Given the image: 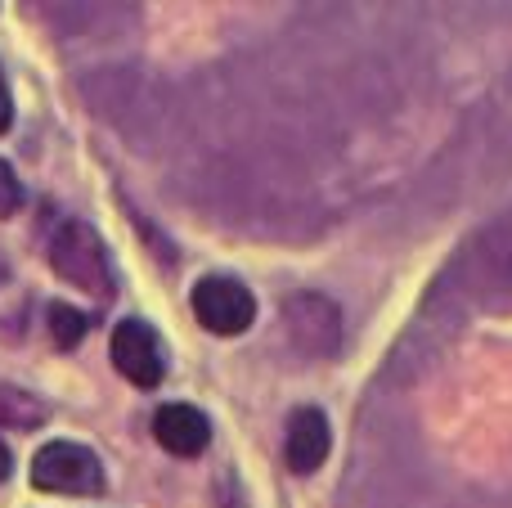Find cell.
I'll return each mask as SVG.
<instances>
[{
    "instance_id": "8fae6325",
    "label": "cell",
    "mask_w": 512,
    "mask_h": 508,
    "mask_svg": "<svg viewBox=\"0 0 512 508\" xmlns=\"http://www.w3.org/2000/svg\"><path fill=\"white\" fill-rule=\"evenodd\" d=\"M9 122H14V99H9V90H5V77H0V135L9 131Z\"/></svg>"
},
{
    "instance_id": "5b68a950",
    "label": "cell",
    "mask_w": 512,
    "mask_h": 508,
    "mask_svg": "<svg viewBox=\"0 0 512 508\" xmlns=\"http://www.w3.org/2000/svg\"><path fill=\"white\" fill-rule=\"evenodd\" d=\"M333 450V432H328L324 410L315 405H301L288 414V428H283V464L297 477H310Z\"/></svg>"
},
{
    "instance_id": "3957f363",
    "label": "cell",
    "mask_w": 512,
    "mask_h": 508,
    "mask_svg": "<svg viewBox=\"0 0 512 508\" xmlns=\"http://www.w3.org/2000/svg\"><path fill=\"white\" fill-rule=\"evenodd\" d=\"M194 306V320L203 324L216 338H234V333H248L256 320V297L243 279L234 275H203L189 293Z\"/></svg>"
},
{
    "instance_id": "277c9868",
    "label": "cell",
    "mask_w": 512,
    "mask_h": 508,
    "mask_svg": "<svg viewBox=\"0 0 512 508\" xmlns=\"http://www.w3.org/2000/svg\"><path fill=\"white\" fill-rule=\"evenodd\" d=\"M108 356H113V369L135 387H158L162 374H167V351H162V338L153 333V324L144 320H122L113 329V342H108Z\"/></svg>"
},
{
    "instance_id": "ba28073f",
    "label": "cell",
    "mask_w": 512,
    "mask_h": 508,
    "mask_svg": "<svg viewBox=\"0 0 512 508\" xmlns=\"http://www.w3.org/2000/svg\"><path fill=\"white\" fill-rule=\"evenodd\" d=\"M86 329H90V320L77 311V306H68V302H54L50 306V333H54V342H59L63 351H72L81 338H86Z\"/></svg>"
},
{
    "instance_id": "30bf717a",
    "label": "cell",
    "mask_w": 512,
    "mask_h": 508,
    "mask_svg": "<svg viewBox=\"0 0 512 508\" xmlns=\"http://www.w3.org/2000/svg\"><path fill=\"white\" fill-rule=\"evenodd\" d=\"M18 203H23V185H18L14 167H9V162H0V221H5V216H14Z\"/></svg>"
},
{
    "instance_id": "7a4b0ae2",
    "label": "cell",
    "mask_w": 512,
    "mask_h": 508,
    "mask_svg": "<svg viewBox=\"0 0 512 508\" xmlns=\"http://www.w3.org/2000/svg\"><path fill=\"white\" fill-rule=\"evenodd\" d=\"M32 486L45 495H99L104 464L81 441H45L32 459Z\"/></svg>"
},
{
    "instance_id": "6da1fadb",
    "label": "cell",
    "mask_w": 512,
    "mask_h": 508,
    "mask_svg": "<svg viewBox=\"0 0 512 508\" xmlns=\"http://www.w3.org/2000/svg\"><path fill=\"white\" fill-rule=\"evenodd\" d=\"M50 266L59 270V279H68L72 288L108 302L113 297V261L108 248L86 221H63L50 239Z\"/></svg>"
},
{
    "instance_id": "4fadbf2b",
    "label": "cell",
    "mask_w": 512,
    "mask_h": 508,
    "mask_svg": "<svg viewBox=\"0 0 512 508\" xmlns=\"http://www.w3.org/2000/svg\"><path fill=\"white\" fill-rule=\"evenodd\" d=\"M0 279H5V257H0Z\"/></svg>"
},
{
    "instance_id": "9c48e42d",
    "label": "cell",
    "mask_w": 512,
    "mask_h": 508,
    "mask_svg": "<svg viewBox=\"0 0 512 508\" xmlns=\"http://www.w3.org/2000/svg\"><path fill=\"white\" fill-rule=\"evenodd\" d=\"M0 405H5L0 423H9V428H36V423L45 419L41 401H32V396H23V392H0Z\"/></svg>"
},
{
    "instance_id": "7c38bea8",
    "label": "cell",
    "mask_w": 512,
    "mask_h": 508,
    "mask_svg": "<svg viewBox=\"0 0 512 508\" xmlns=\"http://www.w3.org/2000/svg\"><path fill=\"white\" fill-rule=\"evenodd\" d=\"M9 473H14V455H9V446L0 441V482H5Z\"/></svg>"
},
{
    "instance_id": "52a82bcc",
    "label": "cell",
    "mask_w": 512,
    "mask_h": 508,
    "mask_svg": "<svg viewBox=\"0 0 512 508\" xmlns=\"http://www.w3.org/2000/svg\"><path fill=\"white\" fill-rule=\"evenodd\" d=\"M153 437L176 459H198L207 450V441H212V423H207V414L198 405L171 401L153 414Z\"/></svg>"
},
{
    "instance_id": "8992f818",
    "label": "cell",
    "mask_w": 512,
    "mask_h": 508,
    "mask_svg": "<svg viewBox=\"0 0 512 508\" xmlns=\"http://www.w3.org/2000/svg\"><path fill=\"white\" fill-rule=\"evenodd\" d=\"M283 324H288L292 342H297L301 351H328L337 342V333H342V315H337V306L328 302V297L319 293H297L288 297V306H283Z\"/></svg>"
}]
</instances>
